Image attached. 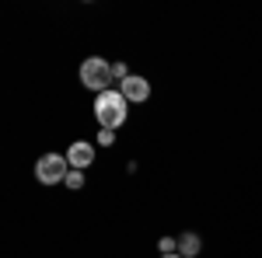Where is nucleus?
<instances>
[{
  "mask_svg": "<svg viewBox=\"0 0 262 258\" xmlns=\"http://www.w3.org/2000/svg\"><path fill=\"white\" fill-rule=\"evenodd\" d=\"M129 115V101L122 98L119 87H108V91H101L98 98H95V119L101 122V129H119L122 122Z\"/></svg>",
  "mask_w": 262,
  "mask_h": 258,
  "instance_id": "obj_1",
  "label": "nucleus"
},
{
  "mask_svg": "<svg viewBox=\"0 0 262 258\" xmlns=\"http://www.w3.org/2000/svg\"><path fill=\"white\" fill-rule=\"evenodd\" d=\"M81 84L88 91H95V95L108 91L112 87V63L101 60V56H88L81 63Z\"/></svg>",
  "mask_w": 262,
  "mask_h": 258,
  "instance_id": "obj_2",
  "label": "nucleus"
},
{
  "mask_svg": "<svg viewBox=\"0 0 262 258\" xmlns=\"http://www.w3.org/2000/svg\"><path fill=\"white\" fill-rule=\"evenodd\" d=\"M67 171H70V164H67V154H42L35 160V181L39 185H60L67 178Z\"/></svg>",
  "mask_w": 262,
  "mask_h": 258,
  "instance_id": "obj_3",
  "label": "nucleus"
},
{
  "mask_svg": "<svg viewBox=\"0 0 262 258\" xmlns=\"http://www.w3.org/2000/svg\"><path fill=\"white\" fill-rule=\"evenodd\" d=\"M119 91H122V98L129 101V105H143V101L150 98V80L140 77V74H129V77L119 84Z\"/></svg>",
  "mask_w": 262,
  "mask_h": 258,
  "instance_id": "obj_4",
  "label": "nucleus"
},
{
  "mask_svg": "<svg viewBox=\"0 0 262 258\" xmlns=\"http://www.w3.org/2000/svg\"><path fill=\"white\" fill-rule=\"evenodd\" d=\"M67 164H70L74 171L91 168V164H95V143H88V139H74V143L67 147Z\"/></svg>",
  "mask_w": 262,
  "mask_h": 258,
  "instance_id": "obj_5",
  "label": "nucleus"
},
{
  "mask_svg": "<svg viewBox=\"0 0 262 258\" xmlns=\"http://www.w3.org/2000/svg\"><path fill=\"white\" fill-rule=\"evenodd\" d=\"M203 251V241H200V234H179V255L182 258H196Z\"/></svg>",
  "mask_w": 262,
  "mask_h": 258,
  "instance_id": "obj_6",
  "label": "nucleus"
},
{
  "mask_svg": "<svg viewBox=\"0 0 262 258\" xmlns=\"http://www.w3.org/2000/svg\"><path fill=\"white\" fill-rule=\"evenodd\" d=\"M63 181H67V189H74V192H77V189H84V171H74V168H70Z\"/></svg>",
  "mask_w": 262,
  "mask_h": 258,
  "instance_id": "obj_7",
  "label": "nucleus"
},
{
  "mask_svg": "<svg viewBox=\"0 0 262 258\" xmlns=\"http://www.w3.org/2000/svg\"><path fill=\"white\" fill-rule=\"evenodd\" d=\"M158 251H161V255H175V251H179V238H161L158 241Z\"/></svg>",
  "mask_w": 262,
  "mask_h": 258,
  "instance_id": "obj_8",
  "label": "nucleus"
},
{
  "mask_svg": "<svg viewBox=\"0 0 262 258\" xmlns=\"http://www.w3.org/2000/svg\"><path fill=\"white\" fill-rule=\"evenodd\" d=\"M126 77H129V66H126V63H112V80H119V84H122Z\"/></svg>",
  "mask_w": 262,
  "mask_h": 258,
  "instance_id": "obj_9",
  "label": "nucleus"
},
{
  "mask_svg": "<svg viewBox=\"0 0 262 258\" xmlns=\"http://www.w3.org/2000/svg\"><path fill=\"white\" fill-rule=\"evenodd\" d=\"M112 143H116V133H112V129H101L98 133V147H112Z\"/></svg>",
  "mask_w": 262,
  "mask_h": 258,
  "instance_id": "obj_10",
  "label": "nucleus"
},
{
  "mask_svg": "<svg viewBox=\"0 0 262 258\" xmlns=\"http://www.w3.org/2000/svg\"><path fill=\"white\" fill-rule=\"evenodd\" d=\"M161 258H182V255H179V251H175V255H161Z\"/></svg>",
  "mask_w": 262,
  "mask_h": 258,
  "instance_id": "obj_11",
  "label": "nucleus"
}]
</instances>
